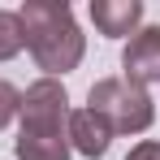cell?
Returning <instances> with one entry per match:
<instances>
[{
    "mask_svg": "<svg viewBox=\"0 0 160 160\" xmlns=\"http://www.w3.org/2000/svg\"><path fill=\"white\" fill-rule=\"evenodd\" d=\"M18 22H22L26 48L35 56V65L43 69V78H61V74L78 69L87 39H82L74 9L65 0H26L18 9Z\"/></svg>",
    "mask_w": 160,
    "mask_h": 160,
    "instance_id": "obj_1",
    "label": "cell"
},
{
    "mask_svg": "<svg viewBox=\"0 0 160 160\" xmlns=\"http://www.w3.org/2000/svg\"><path fill=\"white\" fill-rule=\"evenodd\" d=\"M87 108L95 117H104L112 134H143L156 121V104H152L147 87L130 78H100L87 91Z\"/></svg>",
    "mask_w": 160,
    "mask_h": 160,
    "instance_id": "obj_2",
    "label": "cell"
},
{
    "mask_svg": "<svg viewBox=\"0 0 160 160\" xmlns=\"http://www.w3.org/2000/svg\"><path fill=\"white\" fill-rule=\"evenodd\" d=\"M69 130H18V143H13V156L18 160H69Z\"/></svg>",
    "mask_w": 160,
    "mask_h": 160,
    "instance_id": "obj_7",
    "label": "cell"
},
{
    "mask_svg": "<svg viewBox=\"0 0 160 160\" xmlns=\"http://www.w3.org/2000/svg\"><path fill=\"white\" fill-rule=\"evenodd\" d=\"M22 48H26V35H22V22H18V13L0 9V61H13Z\"/></svg>",
    "mask_w": 160,
    "mask_h": 160,
    "instance_id": "obj_8",
    "label": "cell"
},
{
    "mask_svg": "<svg viewBox=\"0 0 160 160\" xmlns=\"http://www.w3.org/2000/svg\"><path fill=\"white\" fill-rule=\"evenodd\" d=\"M126 160H160V143H156V138H147V143L130 147V156H126Z\"/></svg>",
    "mask_w": 160,
    "mask_h": 160,
    "instance_id": "obj_10",
    "label": "cell"
},
{
    "mask_svg": "<svg viewBox=\"0 0 160 160\" xmlns=\"http://www.w3.org/2000/svg\"><path fill=\"white\" fill-rule=\"evenodd\" d=\"M22 126L18 130H69V95L61 78H39L22 91V108H18Z\"/></svg>",
    "mask_w": 160,
    "mask_h": 160,
    "instance_id": "obj_3",
    "label": "cell"
},
{
    "mask_svg": "<svg viewBox=\"0 0 160 160\" xmlns=\"http://www.w3.org/2000/svg\"><path fill=\"white\" fill-rule=\"evenodd\" d=\"M18 108H22V91L9 78H0V130H9V121L18 117Z\"/></svg>",
    "mask_w": 160,
    "mask_h": 160,
    "instance_id": "obj_9",
    "label": "cell"
},
{
    "mask_svg": "<svg viewBox=\"0 0 160 160\" xmlns=\"http://www.w3.org/2000/svg\"><path fill=\"white\" fill-rule=\"evenodd\" d=\"M121 78L138 82V87H147V82H160V26H138L130 35V43H126V52H121Z\"/></svg>",
    "mask_w": 160,
    "mask_h": 160,
    "instance_id": "obj_4",
    "label": "cell"
},
{
    "mask_svg": "<svg viewBox=\"0 0 160 160\" xmlns=\"http://www.w3.org/2000/svg\"><path fill=\"white\" fill-rule=\"evenodd\" d=\"M69 147L82 152L87 160L108 156V147H112V130H108V121L95 117L91 108H74V112H69Z\"/></svg>",
    "mask_w": 160,
    "mask_h": 160,
    "instance_id": "obj_5",
    "label": "cell"
},
{
    "mask_svg": "<svg viewBox=\"0 0 160 160\" xmlns=\"http://www.w3.org/2000/svg\"><path fill=\"white\" fill-rule=\"evenodd\" d=\"M91 22H95L100 35L121 39V35H134V30H138L143 4H138V0H91Z\"/></svg>",
    "mask_w": 160,
    "mask_h": 160,
    "instance_id": "obj_6",
    "label": "cell"
}]
</instances>
